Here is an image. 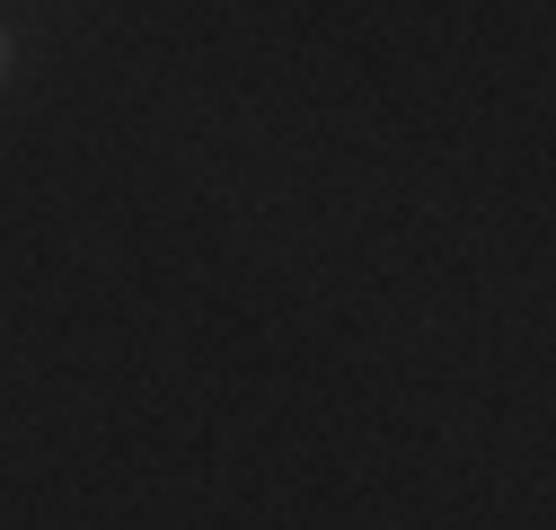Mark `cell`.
<instances>
[{
    "mask_svg": "<svg viewBox=\"0 0 556 530\" xmlns=\"http://www.w3.org/2000/svg\"><path fill=\"white\" fill-rule=\"evenodd\" d=\"M0 72H10V27H0Z\"/></svg>",
    "mask_w": 556,
    "mask_h": 530,
    "instance_id": "cell-1",
    "label": "cell"
}]
</instances>
